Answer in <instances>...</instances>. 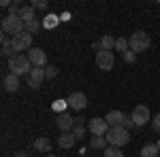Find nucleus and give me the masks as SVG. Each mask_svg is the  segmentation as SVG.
<instances>
[{
  "instance_id": "nucleus-32",
  "label": "nucleus",
  "mask_w": 160,
  "mask_h": 157,
  "mask_svg": "<svg viewBox=\"0 0 160 157\" xmlns=\"http://www.w3.org/2000/svg\"><path fill=\"white\" fill-rule=\"evenodd\" d=\"M13 157H28V155H26L24 151H17V153H15V155H13Z\"/></svg>"
},
{
  "instance_id": "nucleus-13",
  "label": "nucleus",
  "mask_w": 160,
  "mask_h": 157,
  "mask_svg": "<svg viewBox=\"0 0 160 157\" xmlns=\"http://www.w3.org/2000/svg\"><path fill=\"white\" fill-rule=\"evenodd\" d=\"M2 87H4V91L15 94V91L19 89V76H17V74H13V72H9L4 79H2Z\"/></svg>"
},
{
  "instance_id": "nucleus-1",
  "label": "nucleus",
  "mask_w": 160,
  "mask_h": 157,
  "mask_svg": "<svg viewBox=\"0 0 160 157\" xmlns=\"http://www.w3.org/2000/svg\"><path fill=\"white\" fill-rule=\"evenodd\" d=\"M107 142L109 146H118V149H122L124 145H128L130 142V132L126 130V127H109V132H107Z\"/></svg>"
},
{
  "instance_id": "nucleus-12",
  "label": "nucleus",
  "mask_w": 160,
  "mask_h": 157,
  "mask_svg": "<svg viewBox=\"0 0 160 157\" xmlns=\"http://www.w3.org/2000/svg\"><path fill=\"white\" fill-rule=\"evenodd\" d=\"M113 49H115V38L111 36V34H105L100 40L94 43V51H96V53H98V51H113Z\"/></svg>"
},
{
  "instance_id": "nucleus-24",
  "label": "nucleus",
  "mask_w": 160,
  "mask_h": 157,
  "mask_svg": "<svg viewBox=\"0 0 160 157\" xmlns=\"http://www.w3.org/2000/svg\"><path fill=\"white\" fill-rule=\"evenodd\" d=\"M105 157H124V153L118 146H107L105 149Z\"/></svg>"
},
{
  "instance_id": "nucleus-34",
  "label": "nucleus",
  "mask_w": 160,
  "mask_h": 157,
  "mask_svg": "<svg viewBox=\"0 0 160 157\" xmlns=\"http://www.w3.org/2000/svg\"><path fill=\"white\" fill-rule=\"evenodd\" d=\"M156 145H158V151H160V140H158V142H156Z\"/></svg>"
},
{
  "instance_id": "nucleus-31",
  "label": "nucleus",
  "mask_w": 160,
  "mask_h": 157,
  "mask_svg": "<svg viewBox=\"0 0 160 157\" xmlns=\"http://www.w3.org/2000/svg\"><path fill=\"white\" fill-rule=\"evenodd\" d=\"M60 19H62V21H68V19H71V13H64V15H60Z\"/></svg>"
},
{
  "instance_id": "nucleus-21",
  "label": "nucleus",
  "mask_w": 160,
  "mask_h": 157,
  "mask_svg": "<svg viewBox=\"0 0 160 157\" xmlns=\"http://www.w3.org/2000/svg\"><path fill=\"white\" fill-rule=\"evenodd\" d=\"M83 134H86V125H83V119H77V123H75V127H73V136L77 138V140H81V138H83Z\"/></svg>"
},
{
  "instance_id": "nucleus-4",
  "label": "nucleus",
  "mask_w": 160,
  "mask_h": 157,
  "mask_svg": "<svg viewBox=\"0 0 160 157\" xmlns=\"http://www.w3.org/2000/svg\"><path fill=\"white\" fill-rule=\"evenodd\" d=\"M128 43H130V51H135V53L148 51L149 45H152L149 36L145 34V32H143V30H137V32H132V36L128 38Z\"/></svg>"
},
{
  "instance_id": "nucleus-26",
  "label": "nucleus",
  "mask_w": 160,
  "mask_h": 157,
  "mask_svg": "<svg viewBox=\"0 0 160 157\" xmlns=\"http://www.w3.org/2000/svg\"><path fill=\"white\" fill-rule=\"evenodd\" d=\"M58 76V68L56 66H47L45 68V79H56Z\"/></svg>"
},
{
  "instance_id": "nucleus-14",
  "label": "nucleus",
  "mask_w": 160,
  "mask_h": 157,
  "mask_svg": "<svg viewBox=\"0 0 160 157\" xmlns=\"http://www.w3.org/2000/svg\"><path fill=\"white\" fill-rule=\"evenodd\" d=\"M105 119H107V123H109V127H120V125H124L126 115H124L122 110H109V113L105 115Z\"/></svg>"
},
{
  "instance_id": "nucleus-20",
  "label": "nucleus",
  "mask_w": 160,
  "mask_h": 157,
  "mask_svg": "<svg viewBox=\"0 0 160 157\" xmlns=\"http://www.w3.org/2000/svg\"><path fill=\"white\" fill-rule=\"evenodd\" d=\"M160 151H158V145H145L141 149V157H158Z\"/></svg>"
},
{
  "instance_id": "nucleus-23",
  "label": "nucleus",
  "mask_w": 160,
  "mask_h": 157,
  "mask_svg": "<svg viewBox=\"0 0 160 157\" xmlns=\"http://www.w3.org/2000/svg\"><path fill=\"white\" fill-rule=\"evenodd\" d=\"M26 25V32H30V34H37L38 30L43 28V21H38V19H32V21H28V24H24Z\"/></svg>"
},
{
  "instance_id": "nucleus-7",
  "label": "nucleus",
  "mask_w": 160,
  "mask_h": 157,
  "mask_svg": "<svg viewBox=\"0 0 160 157\" xmlns=\"http://www.w3.org/2000/svg\"><path fill=\"white\" fill-rule=\"evenodd\" d=\"M96 66L100 70H111L115 66V55L113 51H98L96 53Z\"/></svg>"
},
{
  "instance_id": "nucleus-6",
  "label": "nucleus",
  "mask_w": 160,
  "mask_h": 157,
  "mask_svg": "<svg viewBox=\"0 0 160 157\" xmlns=\"http://www.w3.org/2000/svg\"><path fill=\"white\" fill-rule=\"evenodd\" d=\"M88 130L92 132V136H107L109 132V123L105 117H92L88 123Z\"/></svg>"
},
{
  "instance_id": "nucleus-2",
  "label": "nucleus",
  "mask_w": 160,
  "mask_h": 157,
  "mask_svg": "<svg viewBox=\"0 0 160 157\" xmlns=\"http://www.w3.org/2000/svg\"><path fill=\"white\" fill-rule=\"evenodd\" d=\"M22 32H26V25L19 19V15H7L2 19V34H11L15 38V36H19Z\"/></svg>"
},
{
  "instance_id": "nucleus-29",
  "label": "nucleus",
  "mask_w": 160,
  "mask_h": 157,
  "mask_svg": "<svg viewBox=\"0 0 160 157\" xmlns=\"http://www.w3.org/2000/svg\"><path fill=\"white\" fill-rule=\"evenodd\" d=\"M64 106H68V102H66V100H56V104H53V109L58 110V115H60V113H64Z\"/></svg>"
},
{
  "instance_id": "nucleus-10",
  "label": "nucleus",
  "mask_w": 160,
  "mask_h": 157,
  "mask_svg": "<svg viewBox=\"0 0 160 157\" xmlns=\"http://www.w3.org/2000/svg\"><path fill=\"white\" fill-rule=\"evenodd\" d=\"M28 60L30 64L34 66V68H45V64H47V55H45V51L38 47H32L28 51Z\"/></svg>"
},
{
  "instance_id": "nucleus-25",
  "label": "nucleus",
  "mask_w": 160,
  "mask_h": 157,
  "mask_svg": "<svg viewBox=\"0 0 160 157\" xmlns=\"http://www.w3.org/2000/svg\"><path fill=\"white\" fill-rule=\"evenodd\" d=\"M122 58H124L126 64H135V62H137V53H135V51H126Z\"/></svg>"
},
{
  "instance_id": "nucleus-19",
  "label": "nucleus",
  "mask_w": 160,
  "mask_h": 157,
  "mask_svg": "<svg viewBox=\"0 0 160 157\" xmlns=\"http://www.w3.org/2000/svg\"><path fill=\"white\" fill-rule=\"evenodd\" d=\"M109 142H107V136H92L90 138V149H107Z\"/></svg>"
},
{
  "instance_id": "nucleus-27",
  "label": "nucleus",
  "mask_w": 160,
  "mask_h": 157,
  "mask_svg": "<svg viewBox=\"0 0 160 157\" xmlns=\"http://www.w3.org/2000/svg\"><path fill=\"white\" fill-rule=\"evenodd\" d=\"M152 130L160 134V113H158V115H154V117H152Z\"/></svg>"
},
{
  "instance_id": "nucleus-5",
  "label": "nucleus",
  "mask_w": 160,
  "mask_h": 157,
  "mask_svg": "<svg viewBox=\"0 0 160 157\" xmlns=\"http://www.w3.org/2000/svg\"><path fill=\"white\" fill-rule=\"evenodd\" d=\"M132 121H135L137 127H143V125H148L149 121H152V115H149V109L145 106V104H139V106H135L132 109Z\"/></svg>"
},
{
  "instance_id": "nucleus-9",
  "label": "nucleus",
  "mask_w": 160,
  "mask_h": 157,
  "mask_svg": "<svg viewBox=\"0 0 160 157\" xmlns=\"http://www.w3.org/2000/svg\"><path fill=\"white\" fill-rule=\"evenodd\" d=\"M75 123H77V119H75V117H71L68 113H60V115L56 117V125H58V130H60L62 134L73 132Z\"/></svg>"
},
{
  "instance_id": "nucleus-18",
  "label": "nucleus",
  "mask_w": 160,
  "mask_h": 157,
  "mask_svg": "<svg viewBox=\"0 0 160 157\" xmlns=\"http://www.w3.org/2000/svg\"><path fill=\"white\" fill-rule=\"evenodd\" d=\"M75 142H77V138L73 136V132H66L58 138V145H60L62 149H71V146H75Z\"/></svg>"
},
{
  "instance_id": "nucleus-15",
  "label": "nucleus",
  "mask_w": 160,
  "mask_h": 157,
  "mask_svg": "<svg viewBox=\"0 0 160 157\" xmlns=\"http://www.w3.org/2000/svg\"><path fill=\"white\" fill-rule=\"evenodd\" d=\"M51 146H53V142L47 136H41V138L34 140V149H37L38 153H51Z\"/></svg>"
},
{
  "instance_id": "nucleus-8",
  "label": "nucleus",
  "mask_w": 160,
  "mask_h": 157,
  "mask_svg": "<svg viewBox=\"0 0 160 157\" xmlns=\"http://www.w3.org/2000/svg\"><path fill=\"white\" fill-rule=\"evenodd\" d=\"M66 102H68V106L73 110H79V113H81V110L88 106V96L83 91H73L71 96L66 98Z\"/></svg>"
},
{
  "instance_id": "nucleus-33",
  "label": "nucleus",
  "mask_w": 160,
  "mask_h": 157,
  "mask_svg": "<svg viewBox=\"0 0 160 157\" xmlns=\"http://www.w3.org/2000/svg\"><path fill=\"white\" fill-rule=\"evenodd\" d=\"M45 157H58V155H53V153H47V155H45Z\"/></svg>"
},
{
  "instance_id": "nucleus-22",
  "label": "nucleus",
  "mask_w": 160,
  "mask_h": 157,
  "mask_svg": "<svg viewBox=\"0 0 160 157\" xmlns=\"http://www.w3.org/2000/svg\"><path fill=\"white\" fill-rule=\"evenodd\" d=\"M115 51H120V53H126V51H130V43H128V38H115Z\"/></svg>"
},
{
  "instance_id": "nucleus-30",
  "label": "nucleus",
  "mask_w": 160,
  "mask_h": 157,
  "mask_svg": "<svg viewBox=\"0 0 160 157\" xmlns=\"http://www.w3.org/2000/svg\"><path fill=\"white\" fill-rule=\"evenodd\" d=\"M122 127H126L128 132H130V127H137L135 121H132V117H126V119H124V125H122Z\"/></svg>"
},
{
  "instance_id": "nucleus-17",
  "label": "nucleus",
  "mask_w": 160,
  "mask_h": 157,
  "mask_svg": "<svg viewBox=\"0 0 160 157\" xmlns=\"http://www.w3.org/2000/svg\"><path fill=\"white\" fill-rule=\"evenodd\" d=\"M60 15H56V13H47L45 17H43V28L45 30H53V28H58V24H60Z\"/></svg>"
},
{
  "instance_id": "nucleus-11",
  "label": "nucleus",
  "mask_w": 160,
  "mask_h": 157,
  "mask_svg": "<svg viewBox=\"0 0 160 157\" xmlns=\"http://www.w3.org/2000/svg\"><path fill=\"white\" fill-rule=\"evenodd\" d=\"M43 81H45V68H32L30 74H28V87L30 89H38Z\"/></svg>"
},
{
  "instance_id": "nucleus-16",
  "label": "nucleus",
  "mask_w": 160,
  "mask_h": 157,
  "mask_svg": "<svg viewBox=\"0 0 160 157\" xmlns=\"http://www.w3.org/2000/svg\"><path fill=\"white\" fill-rule=\"evenodd\" d=\"M37 9H32L30 4H24L22 9H19V19L24 21V24H28V21H32V19H37Z\"/></svg>"
},
{
  "instance_id": "nucleus-28",
  "label": "nucleus",
  "mask_w": 160,
  "mask_h": 157,
  "mask_svg": "<svg viewBox=\"0 0 160 157\" xmlns=\"http://www.w3.org/2000/svg\"><path fill=\"white\" fill-rule=\"evenodd\" d=\"M30 7L32 9H47V2L45 0H30Z\"/></svg>"
},
{
  "instance_id": "nucleus-3",
  "label": "nucleus",
  "mask_w": 160,
  "mask_h": 157,
  "mask_svg": "<svg viewBox=\"0 0 160 157\" xmlns=\"http://www.w3.org/2000/svg\"><path fill=\"white\" fill-rule=\"evenodd\" d=\"M32 64L28 60V55H13L11 60H9V70L13 74H17V76H24V74H30V68Z\"/></svg>"
}]
</instances>
